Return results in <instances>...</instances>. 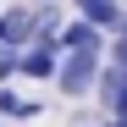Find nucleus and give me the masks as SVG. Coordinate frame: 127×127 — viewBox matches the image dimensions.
<instances>
[{"label":"nucleus","mask_w":127,"mask_h":127,"mask_svg":"<svg viewBox=\"0 0 127 127\" xmlns=\"http://www.w3.org/2000/svg\"><path fill=\"white\" fill-rule=\"evenodd\" d=\"M105 61L127 66V28H122V33H111V44H105Z\"/></svg>","instance_id":"obj_9"},{"label":"nucleus","mask_w":127,"mask_h":127,"mask_svg":"<svg viewBox=\"0 0 127 127\" xmlns=\"http://www.w3.org/2000/svg\"><path fill=\"white\" fill-rule=\"evenodd\" d=\"M105 44H111V39H105L89 17H66V28H61V50H99V55H105Z\"/></svg>","instance_id":"obj_6"},{"label":"nucleus","mask_w":127,"mask_h":127,"mask_svg":"<svg viewBox=\"0 0 127 127\" xmlns=\"http://www.w3.org/2000/svg\"><path fill=\"white\" fill-rule=\"evenodd\" d=\"M72 127H105V122H94L89 111H77V116H72Z\"/></svg>","instance_id":"obj_10"},{"label":"nucleus","mask_w":127,"mask_h":127,"mask_svg":"<svg viewBox=\"0 0 127 127\" xmlns=\"http://www.w3.org/2000/svg\"><path fill=\"white\" fill-rule=\"evenodd\" d=\"M33 116H44V105L28 99V94H17L11 83H0V122H33Z\"/></svg>","instance_id":"obj_7"},{"label":"nucleus","mask_w":127,"mask_h":127,"mask_svg":"<svg viewBox=\"0 0 127 127\" xmlns=\"http://www.w3.org/2000/svg\"><path fill=\"white\" fill-rule=\"evenodd\" d=\"M99 66H105L99 50H66L61 55V72H55V89L66 99H89L94 83H99Z\"/></svg>","instance_id":"obj_1"},{"label":"nucleus","mask_w":127,"mask_h":127,"mask_svg":"<svg viewBox=\"0 0 127 127\" xmlns=\"http://www.w3.org/2000/svg\"><path fill=\"white\" fill-rule=\"evenodd\" d=\"M94 99H99V111L111 116L116 105L127 99V66H116V61H105V66H99V83H94Z\"/></svg>","instance_id":"obj_5"},{"label":"nucleus","mask_w":127,"mask_h":127,"mask_svg":"<svg viewBox=\"0 0 127 127\" xmlns=\"http://www.w3.org/2000/svg\"><path fill=\"white\" fill-rule=\"evenodd\" d=\"M39 39V6H28V0H17V6L0 11V44H11V50H28Z\"/></svg>","instance_id":"obj_2"},{"label":"nucleus","mask_w":127,"mask_h":127,"mask_svg":"<svg viewBox=\"0 0 127 127\" xmlns=\"http://www.w3.org/2000/svg\"><path fill=\"white\" fill-rule=\"evenodd\" d=\"M0 127H6V122H0Z\"/></svg>","instance_id":"obj_14"},{"label":"nucleus","mask_w":127,"mask_h":127,"mask_svg":"<svg viewBox=\"0 0 127 127\" xmlns=\"http://www.w3.org/2000/svg\"><path fill=\"white\" fill-rule=\"evenodd\" d=\"M77 17H89V22L111 39L127 28V0H77Z\"/></svg>","instance_id":"obj_4"},{"label":"nucleus","mask_w":127,"mask_h":127,"mask_svg":"<svg viewBox=\"0 0 127 127\" xmlns=\"http://www.w3.org/2000/svg\"><path fill=\"white\" fill-rule=\"evenodd\" d=\"M72 6H77V0H72Z\"/></svg>","instance_id":"obj_13"},{"label":"nucleus","mask_w":127,"mask_h":127,"mask_svg":"<svg viewBox=\"0 0 127 127\" xmlns=\"http://www.w3.org/2000/svg\"><path fill=\"white\" fill-rule=\"evenodd\" d=\"M28 6H61V0H28Z\"/></svg>","instance_id":"obj_11"},{"label":"nucleus","mask_w":127,"mask_h":127,"mask_svg":"<svg viewBox=\"0 0 127 127\" xmlns=\"http://www.w3.org/2000/svg\"><path fill=\"white\" fill-rule=\"evenodd\" d=\"M11 77H22V50L0 44V83H11Z\"/></svg>","instance_id":"obj_8"},{"label":"nucleus","mask_w":127,"mask_h":127,"mask_svg":"<svg viewBox=\"0 0 127 127\" xmlns=\"http://www.w3.org/2000/svg\"><path fill=\"white\" fill-rule=\"evenodd\" d=\"M61 39H33V44L22 50V77H39V83H55L61 72Z\"/></svg>","instance_id":"obj_3"},{"label":"nucleus","mask_w":127,"mask_h":127,"mask_svg":"<svg viewBox=\"0 0 127 127\" xmlns=\"http://www.w3.org/2000/svg\"><path fill=\"white\" fill-rule=\"evenodd\" d=\"M105 127H122V122H116V116H105Z\"/></svg>","instance_id":"obj_12"}]
</instances>
